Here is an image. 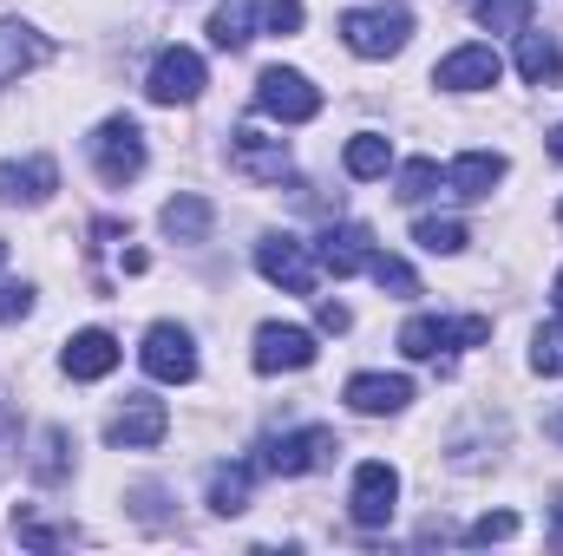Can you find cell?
<instances>
[{"label":"cell","mask_w":563,"mask_h":556,"mask_svg":"<svg viewBox=\"0 0 563 556\" xmlns=\"http://www.w3.org/2000/svg\"><path fill=\"white\" fill-rule=\"evenodd\" d=\"M498 73H505V59L492 46H459V53H445L432 66V86H445V92H485V86H498Z\"/></svg>","instance_id":"cell-13"},{"label":"cell","mask_w":563,"mask_h":556,"mask_svg":"<svg viewBox=\"0 0 563 556\" xmlns=\"http://www.w3.org/2000/svg\"><path fill=\"white\" fill-rule=\"evenodd\" d=\"M53 190H59V164H53L46 151L0 164V203H46Z\"/></svg>","instance_id":"cell-14"},{"label":"cell","mask_w":563,"mask_h":556,"mask_svg":"<svg viewBox=\"0 0 563 556\" xmlns=\"http://www.w3.org/2000/svg\"><path fill=\"white\" fill-rule=\"evenodd\" d=\"M531 367L563 380V327H538V334H531Z\"/></svg>","instance_id":"cell-31"},{"label":"cell","mask_w":563,"mask_h":556,"mask_svg":"<svg viewBox=\"0 0 563 556\" xmlns=\"http://www.w3.org/2000/svg\"><path fill=\"white\" fill-rule=\"evenodd\" d=\"M341 40L361 59H394L413 40V13L407 7H354V13H341Z\"/></svg>","instance_id":"cell-1"},{"label":"cell","mask_w":563,"mask_h":556,"mask_svg":"<svg viewBox=\"0 0 563 556\" xmlns=\"http://www.w3.org/2000/svg\"><path fill=\"white\" fill-rule=\"evenodd\" d=\"M256 112L276 119V125H308V119L321 112V92L308 86V73H295V66H269V73L256 79Z\"/></svg>","instance_id":"cell-4"},{"label":"cell","mask_w":563,"mask_h":556,"mask_svg":"<svg viewBox=\"0 0 563 556\" xmlns=\"http://www.w3.org/2000/svg\"><path fill=\"white\" fill-rule=\"evenodd\" d=\"M407 400H413V380H407V374H354V380H347V407L367 413V419L400 413Z\"/></svg>","instance_id":"cell-16"},{"label":"cell","mask_w":563,"mask_h":556,"mask_svg":"<svg viewBox=\"0 0 563 556\" xmlns=\"http://www.w3.org/2000/svg\"><path fill=\"white\" fill-rule=\"evenodd\" d=\"M210 40H217L223 53H243V46L256 40V0H223V7L210 13Z\"/></svg>","instance_id":"cell-23"},{"label":"cell","mask_w":563,"mask_h":556,"mask_svg":"<svg viewBox=\"0 0 563 556\" xmlns=\"http://www.w3.org/2000/svg\"><path fill=\"white\" fill-rule=\"evenodd\" d=\"M157 223H164V236L170 243H210V230H217V210L203 203V197H170L164 210H157Z\"/></svg>","instance_id":"cell-19"},{"label":"cell","mask_w":563,"mask_h":556,"mask_svg":"<svg viewBox=\"0 0 563 556\" xmlns=\"http://www.w3.org/2000/svg\"><path fill=\"white\" fill-rule=\"evenodd\" d=\"M413 243H420L426 256H459L465 249V223L459 216H426L420 230H413Z\"/></svg>","instance_id":"cell-26"},{"label":"cell","mask_w":563,"mask_h":556,"mask_svg":"<svg viewBox=\"0 0 563 556\" xmlns=\"http://www.w3.org/2000/svg\"><path fill=\"white\" fill-rule=\"evenodd\" d=\"M492 341V321L485 314H459V321H445V314H413L407 327H400V354L407 360H439L445 347H485Z\"/></svg>","instance_id":"cell-2"},{"label":"cell","mask_w":563,"mask_h":556,"mask_svg":"<svg viewBox=\"0 0 563 556\" xmlns=\"http://www.w3.org/2000/svg\"><path fill=\"white\" fill-rule=\"evenodd\" d=\"M498 177H505V157H498V151H465V157H452V170H445L452 197H492Z\"/></svg>","instance_id":"cell-21"},{"label":"cell","mask_w":563,"mask_h":556,"mask_svg":"<svg viewBox=\"0 0 563 556\" xmlns=\"http://www.w3.org/2000/svg\"><path fill=\"white\" fill-rule=\"evenodd\" d=\"M13 445V407H7V393H0V452Z\"/></svg>","instance_id":"cell-36"},{"label":"cell","mask_w":563,"mask_h":556,"mask_svg":"<svg viewBox=\"0 0 563 556\" xmlns=\"http://www.w3.org/2000/svg\"><path fill=\"white\" fill-rule=\"evenodd\" d=\"M505 537H518V511H485V518L465 531V544H505Z\"/></svg>","instance_id":"cell-32"},{"label":"cell","mask_w":563,"mask_h":556,"mask_svg":"<svg viewBox=\"0 0 563 556\" xmlns=\"http://www.w3.org/2000/svg\"><path fill=\"white\" fill-rule=\"evenodd\" d=\"M256 269H263V281H276L288 294H314V256H308L301 236H263L256 243Z\"/></svg>","instance_id":"cell-12"},{"label":"cell","mask_w":563,"mask_h":556,"mask_svg":"<svg viewBox=\"0 0 563 556\" xmlns=\"http://www.w3.org/2000/svg\"><path fill=\"white\" fill-rule=\"evenodd\" d=\"M86 151H92V170H99L112 190H125V184L144 170V132L132 125V119H106V125L86 138Z\"/></svg>","instance_id":"cell-3"},{"label":"cell","mask_w":563,"mask_h":556,"mask_svg":"<svg viewBox=\"0 0 563 556\" xmlns=\"http://www.w3.org/2000/svg\"><path fill=\"white\" fill-rule=\"evenodd\" d=\"M164 432H170L164 400H151V393H125V407H119L112 425H106V445H112V452H144V445H157Z\"/></svg>","instance_id":"cell-9"},{"label":"cell","mask_w":563,"mask_h":556,"mask_svg":"<svg viewBox=\"0 0 563 556\" xmlns=\"http://www.w3.org/2000/svg\"><path fill=\"white\" fill-rule=\"evenodd\" d=\"M13 531H20V544H33V551H59V544H73L79 531H53V524H40L33 511H20L13 518Z\"/></svg>","instance_id":"cell-30"},{"label":"cell","mask_w":563,"mask_h":556,"mask_svg":"<svg viewBox=\"0 0 563 556\" xmlns=\"http://www.w3.org/2000/svg\"><path fill=\"white\" fill-rule=\"evenodd\" d=\"M367 276L380 281L387 294H400V301H407V294H420V276H413L400 256H367Z\"/></svg>","instance_id":"cell-28"},{"label":"cell","mask_w":563,"mask_h":556,"mask_svg":"<svg viewBox=\"0 0 563 556\" xmlns=\"http://www.w3.org/2000/svg\"><path fill=\"white\" fill-rule=\"evenodd\" d=\"M334 452H341V445H334V432H328V425L276 432V438H263V471H276V478H301V471H321Z\"/></svg>","instance_id":"cell-5"},{"label":"cell","mask_w":563,"mask_h":556,"mask_svg":"<svg viewBox=\"0 0 563 556\" xmlns=\"http://www.w3.org/2000/svg\"><path fill=\"white\" fill-rule=\"evenodd\" d=\"M33 314V288L26 281H0V327L7 321H26Z\"/></svg>","instance_id":"cell-34"},{"label":"cell","mask_w":563,"mask_h":556,"mask_svg":"<svg viewBox=\"0 0 563 556\" xmlns=\"http://www.w3.org/2000/svg\"><path fill=\"white\" fill-rule=\"evenodd\" d=\"M439 190V164L432 157H413V164H400V203H420Z\"/></svg>","instance_id":"cell-29"},{"label":"cell","mask_w":563,"mask_h":556,"mask_svg":"<svg viewBox=\"0 0 563 556\" xmlns=\"http://www.w3.org/2000/svg\"><path fill=\"white\" fill-rule=\"evenodd\" d=\"M551 551H563V504L551 511Z\"/></svg>","instance_id":"cell-37"},{"label":"cell","mask_w":563,"mask_h":556,"mask_svg":"<svg viewBox=\"0 0 563 556\" xmlns=\"http://www.w3.org/2000/svg\"><path fill=\"white\" fill-rule=\"evenodd\" d=\"M301 20H308V13H301V0H263V26L282 33V40H288V33H301Z\"/></svg>","instance_id":"cell-33"},{"label":"cell","mask_w":563,"mask_h":556,"mask_svg":"<svg viewBox=\"0 0 563 556\" xmlns=\"http://www.w3.org/2000/svg\"><path fill=\"white\" fill-rule=\"evenodd\" d=\"M551 294H558V314H563V269H558V281H551Z\"/></svg>","instance_id":"cell-39"},{"label":"cell","mask_w":563,"mask_h":556,"mask_svg":"<svg viewBox=\"0 0 563 556\" xmlns=\"http://www.w3.org/2000/svg\"><path fill=\"white\" fill-rule=\"evenodd\" d=\"M518 73L531 79V86H563V46L551 33H518Z\"/></svg>","instance_id":"cell-22"},{"label":"cell","mask_w":563,"mask_h":556,"mask_svg":"<svg viewBox=\"0 0 563 556\" xmlns=\"http://www.w3.org/2000/svg\"><path fill=\"white\" fill-rule=\"evenodd\" d=\"M558 223H563V203H558Z\"/></svg>","instance_id":"cell-42"},{"label":"cell","mask_w":563,"mask_h":556,"mask_svg":"<svg viewBox=\"0 0 563 556\" xmlns=\"http://www.w3.org/2000/svg\"><path fill=\"white\" fill-rule=\"evenodd\" d=\"M478 7V26L492 33H525L531 26V0H472Z\"/></svg>","instance_id":"cell-27"},{"label":"cell","mask_w":563,"mask_h":556,"mask_svg":"<svg viewBox=\"0 0 563 556\" xmlns=\"http://www.w3.org/2000/svg\"><path fill=\"white\" fill-rule=\"evenodd\" d=\"M551 157H563V125H558V132H551Z\"/></svg>","instance_id":"cell-38"},{"label":"cell","mask_w":563,"mask_h":556,"mask_svg":"<svg viewBox=\"0 0 563 556\" xmlns=\"http://www.w3.org/2000/svg\"><path fill=\"white\" fill-rule=\"evenodd\" d=\"M347 321H354V314H347V308H341V301H321V327H328V334H341V327H347Z\"/></svg>","instance_id":"cell-35"},{"label":"cell","mask_w":563,"mask_h":556,"mask_svg":"<svg viewBox=\"0 0 563 556\" xmlns=\"http://www.w3.org/2000/svg\"><path fill=\"white\" fill-rule=\"evenodd\" d=\"M59 367H66L73 380H106V374L119 367V341H112L106 327H86V334H73V341H66Z\"/></svg>","instance_id":"cell-17"},{"label":"cell","mask_w":563,"mask_h":556,"mask_svg":"<svg viewBox=\"0 0 563 556\" xmlns=\"http://www.w3.org/2000/svg\"><path fill=\"white\" fill-rule=\"evenodd\" d=\"M314 334L308 327H282V321H263L256 327V374H301V367H314Z\"/></svg>","instance_id":"cell-10"},{"label":"cell","mask_w":563,"mask_h":556,"mask_svg":"<svg viewBox=\"0 0 563 556\" xmlns=\"http://www.w3.org/2000/svg\"><path fill=\"white\" fill-rule=\"evenodd\" d=\"M144 92H151V105H190V99L203 92V59H197L190 46H164V53L151 59Z\"/></svg>","instance_id":"cell-8"},{"label":"cell","mask_w":563,"mask_h":556,"mask_svg":"<svg viewBox=\"0 0 563 556\" xmlns=\"http://www.w3.org/2000/svg\"><path fill=\"white\" fill-rule=\"evenodd\" d=\"M341 164H347V177H387L394 144L380 138V132H354V138H347V151H341Z\"/></svg>","instance_id":"cell-25"},{"label":"cell","mask_w":563,"mask_h":556,"mask_svg":"<svg viewBox=\"0 0 563 556\" xmlns=\"http://www.w3.org/2000/svg\"><path fill=\"white\" fill-rule=\"evenodd\" d=\"M551 438H563V413H558V419H551Z\"/></svg>","instance_id":"cell-40"},{"label":"cell","mask_w":563,"mask_h":556,"mask_svg":"<svg viewBox=\"0 0 563 556\" xmlns=\"http://www.w3.org/2000/svg\"><path fill=\"white\" fill-rule=\"evenodd\" d=\"M230 170H243L250 184H282V177L295 170V157H288V144L282 138L256 132V125H243V132H230Z\"/></svg>","instance_id":"cell-11"},{"label":"cell","mask_w":563,"mask_h":556,"mask_svg":"<svg viewBox=\"0 0 563 556\" xmlns=\"http://www.w3.org/2000/svg\"><path fill=\"white\" fill-rule=\"evenodd\" d=\"M46 53H53L46 33H33L26 20H0V86H13L20 73H33Z\"/></svg>","instance_id":"cell-18"},{"label":"cell","mask_w":563,"mask_h":556,"mask_svg":"<svg viewBox=\"0 0 563 556\" xmlns=\"http://www.w3.org/2000/svg\"><path fill=\"white\" fill-rule=\"evenodd\" d=\"M144 374L151 380H164V387H184V380H197V341L177 327V321H157L151 334H144Z\"/></svg>","instance_id":"cell-7"},{"label":"cell","mask_w":563,"mask_h":556,"mask_svg":"<svg viewBox=\"0 0 563 556\" xmlns=\"http://www.w3.org/2000/svg\"><path fill=\"white\" fill-rule=\"evenodd\" d=\"M0 269H7V243H0Z\"/></svg>","instance_id":"cell-41"},{"label":"cell","mask_w":563,"mask_h":556,"mask_svg":"<svg viewBox=\"0 0 563 556\" xmlns=\"http://www.w3.org/2000/svg\"><path fill=\"white\" fill-rule=\"evenodd\" d=\"M394 504H400V471H394L387 458H367V465L354 471L347 518H354L361 531H380V524H394Z\"/></svg>","instance_id":"cell-6"},{"label":"cell","mask_w":563,"mask_h":556,"mask_svg":"<svg viewBox=\"0 0 563 556\" xmlns=\"http://www.w3.org/2000/svg\"><path fill=\"white\" fill-rule=\"evenodd\" d=\"M26 471H33V485H66V471H73V432L66 425H40Z\"/></svg>","instance_id":"cell-20"},{"label":"cell","mask_w":563,"mask_h":556,"mask_svg":"<svg viewBox=\"0 0 563 556\" xmlns=\"http://www.w3.org/2000/svg\"><path fill=\"white\" fill-rule=\"evenodd\" d=\"M367 256H374L367 223H334V230H321V243H314V263H321L328 276H361Z\"/></svg>","instance_id":"cell-15"},{"label":"cell","mask_w":563,"mask_h":556,"mask_svg":"<svg viewBox=\"0 0 563 556\" xmlns=\"http://www.w3.org/2000/svg\"><path fill=\"white\" fill-rule=\"evenodd\" d=\"M250 485H256L250 465H217V471H210V511H217V518L250 511Z\"/></svg>","instance_id":"cell-24"}]
</instances>
